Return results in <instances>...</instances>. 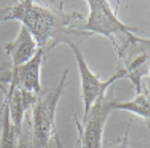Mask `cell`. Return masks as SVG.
Returning <instances> with one entry per match:
<instances>
[{"label": "cell", "mask_w": 150, "mask_h": 148, "mask_svg": "<svg viewBox=\"0 0 150 148\" xmlns=\"http://www.w3.org/2000/svg\"><path fill=\"white\" fill-rule=\"evenodd\" d=\"M79 12H65L63 2L17 1L11 6L10 21L14 20L31 33L45 56L57 44H77L91 37L77 27L84 21Z\"/></svg>", "instance_id": "cell-1"}, {"label": "cell", "mask_w": 150, "mask_h": 148, "mask_svg": "<svg viewBox=\"0 0 150 148\" xmlns=\"http://www.w3.org/2000/svg\"><path fill=\"white\" fill-rule=\"evenodd\" d=\"M69 78V70L64 69L57 83L50 91H42L31 108L30 148H51L56 133L55 116L59 101Z\"/></svg>", "instance_id": "cell-2"}, {"label": "cell", "mask_w": 150, "mask_h": 148, "mask_svg": "<svg viewBox=\"0 0 150 148\" xmlns=\"http://www.w3.org/2000/svg\"><path fill=\"white\" fill-rule=\"evenodd\" d=\"M88 14L77 27L79 30L89 36L98 34L110 40L112 46H116V37L120 36L124 42L131 34L138 31L137 28L124 23L117 14L118 8L112 9V4L107 0H87Z\"/></svg>", "instance_id": "cell-3"}, {"label": "cell", "mask_w": 150, "mask_h": 148, "mask_svg": "<svg viewBox=\"0 0 150 148\" xmlns=\"http://www.w3.org/2000/svg\"><path fill=\"white\" fill-rule=\"evenodd\" d=\"M67 46L71 48V50L74 54L76 64H77L83 111H84V114H86L95 103L98 102L99 100H103L107 95L108 91L110 90V86H112V84L126 78L127 71L124 68L118 69L112 76L102 80L97 74H95L91 70L85 60L84 54L82 53L77 44H69Z\"/></svg>", "instance_id": "cell-4"}, {"label": "cell", "mask_w": 150, "mask_h": 148, "mask_svg": "<svg viewBox=\"0 0 150 148\" xmlns=\"http://www.w3.org/2000/svg\"><path fill=\"white\" fill-rule=\"evenodd\" d=\"M110 95L107 93L103 100L95 103L83 115L82 123L75 118L79 130V148H103L104 130L108 117L114 112L112 105L115 98Z\"/></svg>", "instance_id": "cell-5"}, {"label": "cell", "mask_w": 150, "mask_h": 148, "mask_svg": "<svg viewBox=\"0 0 150 148\" xmlns=\"http://www.w3.org/2000/svg\"><path fill=\"white\" fill-rule=\"evenodd\" d=\"M45 53L39 50L27 63L20 66H8L7 63L0 66V85L9 84V88H21L40 95L42 93L41 68Z\"/></svg>", "instance_id": "cell-6"}, {"label": "cell", "mask_w": 150, "mask_h": 148, "mask_svg": "<svg viewBox=\"0 0 150 148\" xmlns=\"http://www.w3.org/2000/svg\"><path fill=\"white\" fill-rule=\"evenodd\" d=\"M4 95V102L7 104L11 123L17 128L22 130L24 116L31 111L39 95L21 88H8Z\"/></svg>", "instance_id": "cell-7"}, {"label": "cell", "mask_w": 150, "mask_h": 148, "mask_svg": "<svg viewBox=\"0 0 150 148\" xmlns=\"http://www.w3.org/2000/svg\"><path fill=\"white\" fill-rule=\"evenodd\" d=\"M4 50L10 59V66L16 68L31 60L40 49L31 33L21 26L16 38L6 44Z\"/></svg>", "instance_id": "cell-8"}, {"label": "cell", "mask_w": 150, "mask_h": 148, "mask_svg": "<svg viewBox=\"0 0 150 148\" xmlns=\"http://www.w3.org/2000/svg\"><path fill=\"white\" fill-rule=\"evenodd\" d=\"M114 111L129 112L134 115L141 117L142 120H149L150 117V102H149V86L148 82L144 84V88L139 93H136L134 98L128 101H116L112 105Z\"/></svg>", "instance_id": "cell-9"}, {"label": "cell", "mask_w": 150, "mask_h": 148, "mask_svg": "<svg viewBox=\"0 0 150 148\" xmlns=\"http://www.w3.org/2000/svg\"><path fill=\"white\" fill-rule=\"evenodd\" d=\"M2 122L0 128V148H22L20 136L22 130H19L11 123L7 104L2 103Z\"/></svg>", "instance_id": "cell-10"}, {"label": "cell", "mask_w": 150, "mask_h": 148, "mask_svg": "<svg viewBox=\"0 0 150 148\" xmlns=\"http://www.w3.org/2000/svg\"><path fill=\"white\" fill-rule=\"evenodd\" d=\"M10 12H11V6L0 8V24L10 21Z\"/></svg>", "instance_id": "cell-11"}, {"label": "cell", "mask_w": 150, "mask_h": 148, "mask_svg": "<svg viewBox=\"0 0 150 148\" xmlns=\"http://www.w3.org/2000/svg\"><path fill=\"white\" fill-rule=\"evenodd\" d=\"M128 144H129V126H128V128H127L124 137L120 139V142L118 143L117 146L114 148H128Z\"/></svg>", "instance_id": "cell-12"}, {"label": "cell", "mask_w": 150, "mask_h": 148, "mask_svg": "<svg viewBox=\"0 0 150 148\" xmlns=\"http://www.w3.org/2000/svg\"><path fill=\"white\" fill-rule=\"evenodd\" d=\"M53 140L55 142L56 148H65L64 146H63V144L61 143V140H60V138H59V135H57V134L54 136V139H53Z\"/></svg>", "instance_id": "cell-13"}, {"label": "cell", "mask_w": 150, "mask_h": 148, "mask_svg": "<svg viewBox=\"0 0 150 148\" xmlns=\"http://www.w3.org/2000/svg\"><path fill=\"white\" fill-rule=\"evenodd\" d=\"M1 116H2V110L0 108V118H1Z\"/></svg>", "instance_id": "cell-14"}, {"label": "cell", "mask_w": 150, "mask_h": 148, "mask_svg": "<svg viewBox=\"0 0 150 148\" xmlns=\"http://www.w3.org/2000/svg\"><path fill=\"white\" fill-rule=\"evenodd\" d=\"M27 148H30V147H27Z\"/></svg>", "instance_id": "cell-15"}]
</instances>
